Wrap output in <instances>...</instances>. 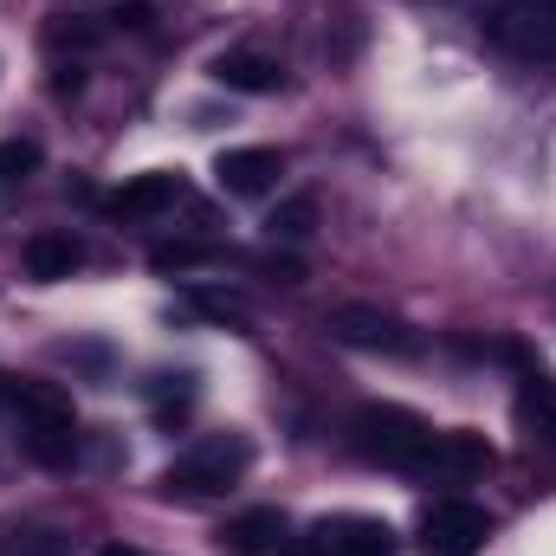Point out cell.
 <instances>
[{"instance_id": "1", "label": "cell", "mask_w": 556, "mask_h": 556, "mask_svg": "<svg viewBox=\"0 0 556 556\" xmlns=\"http://www.w3.org/2000/svg\"><path fill=\"white\" fill-rule=\"evenodd\" d=\"M13 415H20V440L39 466H65L72 446H78V415H72V395L52 389V382H20L13 389Z\"/></svg>"}, {"instance_id": "2", "label": "cell", "mask_w": 556, "mask_h": 556, "mask_svg": "<svg viewBox=\"0 0 556 556\" xmlns=\"http://www.w3.org/2000/svg\"><path fill=\"white\" fill-rule=\"evenodd\" d=\"M356 446L382 466H402V472H427L433 459V427L408 408H389V402H369L356 408Z\"/></svg>"}, {"instance_id": "3", "label": "cell", "mask_w": 556, "mask_h": 556, "mask_svg": "<svg viewBox=\"0 0 556 556\" xmlns=\"http://www.w3.org/2000/svg\"><path fill=\"white\" fill-rule=\"evenodd\" d=\"M247 466H253V446L240 440V433H214V440H201V446H188L175 466H168V492H181V498H214V492H227V485H240L247 479Z\"/></svg>"}, {"instance_id": "4", "label": "cell", "mask_w": 556, "mask_h": 556, "mask_svg": "<svg viewBox=\"0 0 556 556\" xmlns=\"http://www.w3.org/2000/svg\"><path fill=\"white\" fill-rule=\"evenodd\" d=\"M324 330L337 337V343H350V350H382V356H415V330L402 324V317H389V311H376V304H337L330 317H324Z\"/></svg>"}, {"instance_id": "5", "label": "cell", "mask_w": 556, "mask_h": 556, "mask_svg": "<svg viewBox=\"0 0 556 556\" xmlns=\"http://www.w3.org/2000/svg\"><path fill=\"white\" fill-rule=\"evenodd\" d=\"M492 538V518L466 498H440L420 518V556H479Z\"/></svg>"}, {"instance_id": "6", "label": "cell", "mask_w": 556, "mask_h": 556, "mask_svg": "<svg viewBox=\"0 0 556 556\" xmlns=\"http://www.w3.org/2000/svg\"><path fill=\"white\" fill-rule=\"evenodd\" d=\"M285 556H395V531L382 518H324Z\"/></svg>"}, {"instance_id": "7", "label": "cell", "mask_w": 556, "mask_h": 556, "mask_svg": "<svg viewBox=\"0 0 556 556\" xmlns=\"http://www.w3.org/2000/svg\"><path fill=\"white\" fill-rule=\"evenodd\" d=\"M278 175H285V155L266 149V142H253V149H220V155H214V181H220L227 194H240V201L266 194Z\"/></svg>"}, {"instance_id": "8", "label": "cell", "mask_w": 556, "mask_h": 556, "mask_svg": "<svg viewBox=\"0 0 556 556\" xmlns=\"http://www.w3.org/2000/svg\"><path fill=\"white\" fill-rule=\"evenodd\" d=\"M214 85L247 91V98H266V91L285 85V65H278L273 52H220L214 59Z\"/></svg>"}, {"instance_id": "9", "label": "cell", "mask_w": 556, "mask_h": 556, "mask_svg": "<svg viewBox=\"0 0 556 556\" xmlns=\"http://www.w3.org/2000/svg\"><path fill=\"white\" fill-rule=\"evenodd\" d=\"M20 260H26V278H39V285H59V278H72L85 266V247L72 240V233H33L26 247H20Z\"/></svg>"}, {"instance_id": "10", "label": "cell", "mask_w": 556, "mask_h": 556, "mask_svg": "<svg viewBox=\"0 0 556 556\" xmlns=\"http://www.w3.org/2000/svg\"><path fill=\"white\" fill-rule=\"evenodd\" d=\"M175 201H181V175H168V168H149V175L124 181V188L111 194V214L142 220V214H162V207H175Z\"/></svg>"}, {"instance_id": "11", "label": "cell", "mask_w": 556, "mask_h": 556, "mask_svg": "<svg viewBox=\"0 0 556 556\" xmlns=\"http://www.w3.org/2000/svg\"><path fill=\"white\" fill-rule=\"evenodd\" d=\"M285 544V518L278 511H240L227 531H220V556H273Z\"/></svg>"}, {"instance_id": "12", "label": "cell", "mask_w": 556, "mask_h": 556, "mask_svg": "<svg viewBox=\"0 0 556 556\" xmlns=\"http://www.w3.org/2000/svg\"><path fill=\"white\" fill-rule=\"evenodd\" d=\"M485 466H492L485 433H433L427 472H440V479H472V472H485Z\"/></svg>"}, {"instance_id": "13", "label": "cell", "mask_w": 556, "mask_h": 556, "mask_svg": "<svg viewBox=\"0 0 556 556\" xmlns=\"http://www.w3.org/2000/svg\"><path fill=\"white\" fill-rule=\"evenodd\" d=\"M518 415H525V427H531V440L556 446V382H551V376H531V382H525Z\"/></svg>"}, {"instance_id": "14", "label": "cell", "mask_w": 556, "mask_h": 556, "mask_svg": "<svg viewBox=\"0 0 556 556\" xmlns=\"http://www.w3.org/2000/svg\"><path fill=\"white\" fill-rule=\"evenodd\" d=\"M273 227V240H304L311 227H317V201L311 194H291V201H278V214L266 220Z\"/></svg>"}, {"instance_id": "15", "label": "cell", "mask_w": 556, "mask_h": 556, "mask_svg": "<svg viewBox=\"0 0 556 556\" xmlns=\"http://www.w3.org/2000/svg\"><path fill=\"white\" fill-rule=\"evenodd\" d=\"M214 253L201 247V240H162V247H149V266L155 273H194V266H207Z\"/></svg>"}, {"instance_id": "16", "label": "cell", "mask_w": 556, "mask_h": 556, "mask_svg": "<svg viewBox=\"0 0 556 556\" xmlns=\"http://www.w3.org/2000/svg\"><path fill=\"white\" fill-rule=\"evenodd\" d=\"M39 168V142H0V181H20V175H33Z\"/></svg>"}, {"instance_id": "17", "label": "cell", "mask_w": 556, "mask_h": 556, "mask_svg": "<svg viewBox=\"0 0 556 556\" xmlns=\"http://www.w3.org/2000/svg\"><path fill=\"white\" fill-rule=\"evenodd\" d=\"M65 544L46 538V531H13V556H59Z\"/></svg>"}, {"instance_id": "18", "label": "cell", "mask_w": 556, "mask_h": 556, "mask_svg": "<svg viewBox=\"0 0 556 556\" xmlns=\"http://www.w3.org/2000/svg\"><path fill=\"white\" fill-rule=\"evenodd\" d=\"M98 556H142V551H137V544H104Z\"/></svg>"}, {"instance_id": "19", "label": "cell", "mask_w": 556, "mask_h": 556, "mask_svg": "<svg viewBox=\"0 0 556 556\" xmlns=\"http://www.w3.org/2000/svg\"><path fill=\"white\" fill-rule=\"evenodd\" d=\"M544 13H551V26H556V0H544Z\"/></svg>"}]
</instances>
